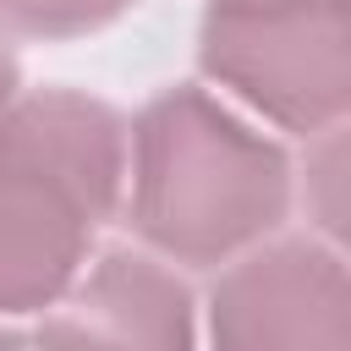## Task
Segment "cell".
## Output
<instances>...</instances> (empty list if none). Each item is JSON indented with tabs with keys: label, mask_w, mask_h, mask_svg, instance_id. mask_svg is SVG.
<instances>
[{
	"label": "cell",
	"mask_w": 351,
	"mask_h": 351,
	"mask_svg": "<svg viewBox=\"0 0 351 351\" xmlns=\"http://www.w3.org/2000/svg\"><path fill=\"white\" fill-rule=\"evenodd\" d=\"M22 93V66H16V55H11V44L0 38V110L11 104Z\"/></svg>",
	"instance_id": "ba28073f"
},
{
	"label": "cell",
	"mask_w": 351,
	"mask_h": 351,
	"mask_svg": "<svg viewBox=\"0 0 351 351\" xmlns=\"http://www.w3.org/2000/svg\"><path fill=\"white\" fill-rule=\"evenodd\" d=\"M197 66L263 121L318 137L351 104L346 0H208Z\"/></svg>",
	"instance_id": "3957f363"
},
{
	"label": "cell",
	"mask_w": 351,
	"mask_h": 351,
	"mask_svg": "<svg viewBox=\"0 0 351 351\" xmlns=\"http://www.w3.org/2000/svg\"><path fill=\"white\" fill-rule=\"evenodd\" d=\"M0 351H33V340L16 335V329H0Z\"/></svg>",
	"instance_id": "9c48e42d"
},
{
	"label": "cell",
	"mask_w": 351,
	"mask_h": 351,
	"mask_svg": "<svg viewBox=\"0 0 351 351\" xmlns=\"http://www.w3.org/2000/svg\"><path fill=\"white\" fill-rule=\"evenodd\" d=\"M132 0H0V33L16 38H77L115 22Z\"/></svg>",
	"instance_id": "8992f818"
},
{
	"label": "cell",
	"mask_w": 351,
	"mask_h": 351,
	"mask_svg": "<svg viewBox=\"0 0 351 351\" xmlns=\"http://www.w3.org/2000/svg\"><path fill=\"white\" fill-rule=\"evenodd\" d=\"M126 186V121L77 88L0 110V318L55 307Z\"/></svg>",
	"instance_id": "7a4b0ae2"
},
{
	"label": "cell",
	"mask_w": 351,
	"mask_h": 351,
	"mask_svg": "<svg viewBox=\"0 0 351 351\" xmlns=\"http://www.w3.org/2000/svg\"><path fill=\"white\" fill-rule=\"evenodd\" d=\"M208 346L351 351V291L340 247L318 236H280L230 258L208 296Z\"/></svg>",
	"instance_id": "277c9868"
},
{
	"label": "cell",
	"mask_w": 351,
	"mask_h": 351,
	"mask_svg": "<svg viewBox=\"0 0 351 351\" xmlns=\"http://www.w3.org/2000/svg\"><path fill=\"white\" fill-rule=\"evenodd\" d=\"M126 208L137 236L192 269L230 263L291 214V159L203 88H165L126 132Z\"/></svg>",
	"instance_id": "6da1fadb"
},
{
	"label": "cell",
	"mask_w": 351,
	"mask_h": 351,
	"mask_svg": "<svg viewBox=\"0 0 351 351\" xmlns=\"http://www.w3.org/2000/svg\"><path fill=\"white\" fill-rule=\"evenodd\" d=\"M340 170H346V137H340V126H329L307 148V214L318 219L329 247H340V230H346V176Z\"/></svg>",
	"instance_id": "52a82bcc"
},
{
	"label": "cell",
	"mask_w": 351,
	"mask_h": 351,
	"mask_svg": "<svg viewBox=\"0 0 351 351\" xmlns=\"http://www.w3.org/2000/svg\"><path fill=\"white\" fill-rule=\"evenodd\" d=\"M33 351H197L192 296L159 258L110 247L99 263H82Z\"/></svg>",
	"instance_id": "5b68a950"
}]
</instances>
